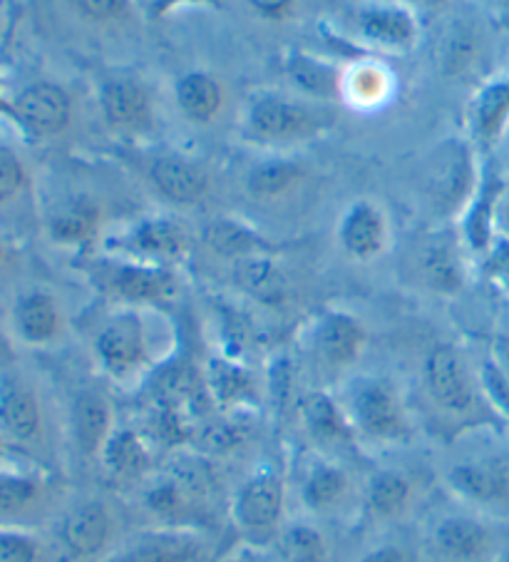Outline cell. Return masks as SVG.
<instances>
[{
	"instance_id": "cell-1",
	"label": "cell",
	"mask_w": 509,
	"mask_h": 562,
	"mask_svg": "<svg viewBox=\"0 0 509 562\" xmlns=\"http://www.w3.org/2000/svg\"><path fill=\"white\" fill-rule=\"evenodd\" d=\"M338 125L331 102H318L284 90H257L244 102L239 133L244 143L261 149L298 147L326 137Z\"/></svg>"
},
{
	"instance_id": "cell-2",
	"label": "cell",
	"mask_w": 509,
	"mask_h": 562,
	"mask_svg": "<svg viewBox=\"0 0 509 562\" xmlns=\"http://www.w3.org/2000/svg\"><path fill=\"white\" fill-rule=\"evenodd\" d=\"M483 162L485 157L477 153L467 135L440 139L422 165V192L432 212L445 220H462L479 187Z\"/></svg>"
},
{
	"instance_id": "cell-3",
	"label": "cell",
	"mask_w": 509,
	"mask_h": 562,
	"mask_svg": "<svg viewBox=\"0 0 509 562\" xmlns=\"http://www.w3.org/2000/svg\"><path fill=\"white\" fill-rule=\"evenodd\" d=\"M422 383L432 408L450 420L497 416L485 398L479 373L473 371L467 356L455 344L432 346L422 361Z\"/></svg>"
},
{
	"instance_id": "cell-4",
	"label": "cell",
	"mask_w": 509,
	"mask_h": 562,
	"mask_svg": "<svg viewBox=\"0 0 509 562\" xmlns=\"http://www.w3.org/2000/svg\"><path fill=\"white\" fill-rule=\"evenodd\" d=\"M98 110L108 130L122 137H145L157 125L155 92L135 72H108L98 82Z\"/></svg>"
},
{
	"instance_id": "cell-5",
	"label": "cell",
	"mask_w": 509,
	"mask_h": 562,
	"mask_svg": "<svg viewBox=\"0 0 509 562\" xmlns=\"http://www.w3.org/2000/svg\"><path fill=\"white\" fill-rule=\"evenodd\" d=\"M343 408L355 434L381 440V443H400L410 434L398 391L385 379H355Z\"/></svg>"
},
{
	"instance_id": "cell-6",
	"label": "cell",
	"mask_w": 509,
	"mask_h": 562,
	"mask_svg": "<svg viewBox=\"0 0 509 562\" xmlns=\"http://www.w3.org/2000/svg\"><path fill=\"white\" fill-rule=\"evenodd\" d=\"M98 286L125 306L165 304L177 294L179 281L172 267L139 259H110L95 271Z\"/></svg>"
},
{
	"instance_id": "cell-7",
	"label": "cell",
	"mask_w": 509,
	"mask_h": 562,
	"mask_svg": "<svg viewBox=\"0 0 509 562\" xmlns=\"http://www.w3.org/2000/svg\"><path fill=\"white\" fill-rule=\"evenodd\" d=\"M355 37L371 50L405 55L418 48L422 27L415 8L400 0H367L351 13Z\"/></svg>"
},
{
	"instance_id": "cell-8",
	"label": "cell",
	"mask_w": 509,
	"mask_h": 562,
	"mask_svg": "<svg viewBox=\"0 0 509 562\" xmlns=\"http://www.w3.org/2000/svg\"><path fill=\"white\" fill-rule=\"evenodd\" d=\"M286 485L281 475L263 471L251 475L234 498V522L253 546H269L284 526Z\"/></svg>"
},
{
	"instance_id": "cell-9",
	"label": "cell",
	"mask_w": 509,
	"mask_h": 562,
	"mask_svg": "<svg viewBox=\"0 0 509 562\" xmlns=\"http://www.w3.org/2000/svg\"><path fill=\"white\" fill-rule=\"evenodd\" d=\"M139 170L149 187L174 207H194L204 202L212 187L210 170L200 159L177 149H155L145 155Z\"/></svg>"
},
{
	"instance_id": "cell-10",
	"label": "cell",
	"mask_w": 509,
	"mask_h": 562,
	"mask_svg": "<svg viewBox=\"0 0 509 562\" xmlns=\"http://www.w3.org/2000/svg\"><path fill=\"white\" fill-rule=\"evenodd\" d=\"M95 356L112 379H127L149 359V336L143 314L135 306L112 314L95 336Z\"/></svg>"
},
{
	"instance_id": "cell-11",
	"label": "cell",
	"mask_w": 509,
	"mask_h": 562,
	"mask_svg": "<svg viewBox=\"0 0 509 562\" xmlns=\"http://www.w3.org/2000/svg\"><path fill=\"white\" fill-rule=\"evenodd\" d=\"M450 491L479 508L509 513V451L475 456L448 471Z\"/></svg>"
},
{
	"instance_id": "cell-12",
	"label": "cell",
	"mask_w": 509,
	"mask_h": 562,
	"mask_svg": "<svg viewBox=\"0 0 509 562\" xmlns=\"http://www.w3.org/2000/svg\"><path fill=\"white\" fill-rule=\"evenodd\" d=\"M13 125L31 137H58L72 123V98L58 82L35 80L11 98Z\"/></svg>"
},
{
	"instance_id": "cell-13",
	"label": "cell",
	"mask_w": 509,
	"mask_h": 562,
	"mask_svg": "<svg viewBox=\"0 0 509 562\" xmlns=\"http://www.w3.org/2000/svg\"><path fill=\"white\" fill-rule=\"evenodd\" d=\"M430 548L438 562H495L499 536L473 515H450L432 528Z\"/></svg>"
},
{
	"instance_id": "cell-14",
	"label": "cell",
	"mask_w": 509,
	"mask_h": 562,
	"mask_svg": "<svg viewBox=\"0 0 509 562\" xmlns=\"http://www.w3.org/2000/svg\"><path fill=\"white\" fill-rule=\"evenodd\" d=\"M509 130V75L477 86L467 105V137L483 157H493Z\"/></svg>"
},
{
	"instance_id": "cell-15",
	"label": "cell",
	"mask_w": 509,
	"mask_h": 562,
	"mask_svg": "<svg viewBox=\"0 0 509 562\" xmlns=\"http://www.w3.org/2000/svg\"><path fill=\"white\" fill-rule=\"evenodd\" d=\"M367 341L365 326L353 314L331 308L310 326V349L316 359L331 371H346L358 363Z\"/></svg>"
},
{
	"instance_id": "cell-16",
	"label": "cell",
	"mask_w": 509,
	"mask_h": 562,
	"mask_svg": "<svg viewBox=\"0 0 509 562\" xmlns=\"http://www.w3.org/2000/svg\"><path fill=\"white\" fill-rule=\"evenodd\" d=\"M115 520L102 501H84L63 515L55 530L58 546L72 560H92L108 550Z\"/></svg>"
},
{
	"instance_id": "cell-17",
	"label": "cell",
	"mask_w": 509,
	"mask_h": 562,
	"mask_svg": "<svg viewBox=\"0 0 509 562\" xmlns=\"http://www.w3.org/2000/svg\"><path fill=\"white\" fill-rule=\"evenodd\" d=\"M338 247L343 255L353 261H373L388 249L391 227L388 214L383 212L381 204L371 200H355L341 214L336 229Z\"/></svg>"
},
{
	"instance_id": "cell-18",
	"label": "cell",
	"mask_w": 509,
	"mask_h": 562,
	"mask_svg": "<svg viewBox=\"0 0 509 562\" xmlns=\"http://www.w3.org/2000/svg\"><path fill=\"white\" fill-rule=\"evenodd\" d=\"M415 274L432 294L455 296L465 286V257L450 234H430L415 251Z\"/></svg>"
},
{
	"instance_id": "cell-19",
	"label": "cell",
	"mask_w": 509,
	"mask_h": 562,
	"mask_svg": "<svg viewBox=\"0 0 509 562\" xmlns=\"http://www.w3.org/2000/svg\"><path fill=\"white\" fill-rule=\"evenodd\" d=\"M127 259L152 261V265H167L179 261L186 255V232L182 224L169 217H145L132 224L115 241Z\"/></svg>"
},
{
	"instance_id": "cell-20",
	"label": "cell",
	"mask_w": 509,
	"mask_h": 562,
	"mask_svg": "<svg viewBox=\"0 0 509 562\" xmlns=\"http://www.w3.org/2000/svg\"><path fill=\"white\" fill-rule=\"evenodd\" d=\"M505 187L507 180L497 170L493 157H485L477 192L465 214H462V241H465L470 251H475L479 257H485L497 239V210Z\"/></svg>"
},
{
	"instance_id": "cell-21",
	"label": "cell",
	"mask_w": 509,
	"mask_h": 562,
	"mask_svg": "<svg viewBox=\"0 0 509 562\" xmlns=\"http://www.w3.org/2000/svg\"><path fill=\"white\" fill-rule=\"evenodd\" d=\"M172 100L179 117L190 125H212L222 115L226 90L216 72L206 68H190L179 72L172 86Z\"/></svg>"
},
{
	"instance_id": "cell-22",
	"label": "cell",
	"mask_w": 509,
	"mask_h": 562,
	"mask_svg": "<svg viewBox=\"0 0 509 562\" xmlns=\"http://www.w3.org/2000/svg\"><path fill=\"white\" fill-rule=\"evenodd\" d=\"M43 430V408L31 383L0 376V440L33 443Z\"/></svg>"
},
{
	"instance_id": "cell-23",
	"label": "cell",
	"mask_w": 509,
	"mask_h": 562,
	"mask_svg": "<svg viewBox=\"0 0 509 562\" xmlns=\"http://www.w3.org/2000/svg\"><path fill=\"white\" fill-rule=\"evenodd\" d=\"M284 72L298 95L331 102V105H336V100H343L346 70L331 60H324L306 50H291L284 58Z\"/></svg>"
},
{
	"instance_id": "cell-24",
	"label": "cell",
	"mask_w": 509,
	"mask_h": 562,
	"mask_svg": "<svg viewBox=\"0 0 509 562\" xmlns=\"http://www.w3.org/2000/svg\"><path fill=\"white\" fill-rule=\"evenodd\" d=\"M487 58L485 35L470 21L450 23L440 43L438 68L448 80L465 82L483 70Z\"/></svg>"
},
{
	"instance_id": "cell-25",
	"label": "cell",
	"mask_w": 509,
	"mask_h": 562,
	"mask_svg": "<svg viewBox=\"0 0 509 562\" xmlns=\"http://www.w3.org/2000/svg\"><path fill=\"white\" fill-rule=\"evenodd\" d=\"M100 224V204L88 194H75L50 210L48 220H45V232L55 245L82 247L98 237Z\"/></svg>"
},
{
	"instance_id": "cell-26",
	"label": "cell",
	"mask_w": 509,
	"mask_h": 562,
	"mask_svg": "<svg viewBox=\"0 0 509 562\" xmlns=\"http://www.w3.org/2000/svg\"><path fill=\"white\" fill-rule=\"evenodd\" d=\"M13 326L18 339L27 346H48L63 331V312L58 299L45 289H31L15 299Z\"/></svg>"
},
{
	"instance_id": "cell-27",
	"label": "cell",
	"mask_w": 509,
	"mask_h": 562,
	"mask_svg": "<svg viewBox=\"0 0 509 562\" xmlns=\"http://www.w3.org/2000/svg\"><path fill=\"white\" fill-rule=\"evenodd\" d=\"M72 440L82 456H100L112 436V406L100 391H80L70 408Z\"/></svg>"
},
{
	"instance_id": "cell-28",
	"label": "cell",
	"mask_w": 509,
	"mask_h": 562,
	"mask_svg": "<svg viewBox=\"0 0 509 562\" xmlns=\"http://www.w3.org/2000/svg\"><path fill=\"white\" fill-rule=\"evenodd\" d=\"M231 279L244 294L261 306L279 308L289 302L291 284L279 261L271 255H259L249 259H239L231 265Z\"/></svg>"
},
{
	"instance_id": "cell-29",
	"label": "cell",
	"mask_w": 509,
	"mask_h": 562,
	"mask_svg": "<svg viewBox=\"0 0 509 562\" xmlns=\"http://www.w3.org/2000/svg\"><path fill=\"white\" fill-rule=\"evenodd\" d=\"M202 241L206 249L214 251L216 257L229 259L231 265L239 259L273 255V245L259 229L234 217H216L206 222L202 229Z\"/></svg>"
},
{
	"instance_id": "cell-30",
	"label": "cell",
	"mask_w": 509,
	"mask_h": 562,
	"mask_svg": "<svg viewBox=\"0 0 509 562\" xmlns=\"http://www.w3.org/2000/svg\"><path fill=\"white\" fill-rule=\"evenodd\" d=\"M110 562H206V550L190 532L165 530L139 538Z\"/></svg>"
},
{
	"instance_id": "cell-31",
	"label": "cell",
	"mask_w": 509,
	"mask_h": 562,
	"mask_svg": "<svg viewBox=\"0 0 509 562\" xmlns=\"http://www.w3.org/2000/svg\"><path fill=\"white\" fill-rule=\"evenodd\" d=\"M298 414L306 430L320 443L346 446L355 438V428L346 416V408L328 396V393L310 391L298 401Z\"/></svg>"
},
{
	"instance_id": "cell-32",
	"label": "cell",
	"mask_w": 509,
	"mask_h": 562,
	"mask_svg": "<svg viewBox=\"0 0 509 562\" xmlns=\"http://www.w3.org/2000/svg\"><path fill=\"white\" fill-rule=\"evenodd\" d=\"M306 170L304 165L294 157L286 155H269L253 162L249 167L247 177H244V187L253 196V200H279V196H286L296 190V187L304 182Z\"/></svg>"
},
{
	"instance_id": "cell-33",
	"label": "cell",
	"mask_w": 509,
	"mask_h": 562,
	"mask_svg": "<svg viewBox=\"0 0 509 562\" xmlns=\"http://www.w3.org/2000/svg\"><path fill=\"white\" fill-rule=\"evenodd\" d=\"M48 481L33 473L3 471L0 468V522L21 520L41 508L48 498Z\"/></svg>"
},
{
	"instance_id": "cell-34",
	"label": "cell",
	"mask_w": 509,
	"mask_h": 562,
	"mask_svg": "<svg viewBox=\"0 0 509 562\" xmlns=\"http://www.w3.org/2000/svg\"><path fill=\"white\" fill-rule=\"evenodd\" d=\"M412 483L398 471H381L367 481L365 508L373 518L393 520L410 508Z\"/></svg>"
},
{
	"instance_id": "cell-35",
	"label": "cell",
	"mask_w": 509,
	"mask_h": 562,
	"mask_svg": "<svg viewBox=\"0 0 509 562\" xmlns=\"http://www.w3.org/2000/svg\"><path fill=\"white\" fill-rule=\"evenodd\" d=\"M393 90L391 72L381 63L363 60L346 70L343 78V100L353 108H375L383 100H388Z\"/></svg>"
},
{
	"instance_id": "cell-36",
	"label": "cell",
	"mask_w": 509,
	"mask_h": 562,
	"mask_svg": "<svg viewBox=\"0 0 509 562\" xmlns=\"http://www.w3.org/2000/svg\"><path fill=\"white\" fill-rule=\"evenodd\" d=\"M102 463L108 473L115 477H137L149 468V451L143 440L137 438L135 430H112L110 440L102 448Z\"/></svg>"
},
{
	"instance_id": "cell-37",
	"label": "cell",
	"mask_w": 509,
	"mask_h": 562,
	"mask_svg": "<svg viewBox=\"0 0 509 562\" xmlns=\"http://www.w3.org/2000/svg\"><path fill=\"white\" fill-rule=\"evenodd\" d=\"M348 493V475L343 468L333 463H316L304 477L301 498L314 513H326L336 508Z\"/></svg>"
},
{
	"instance_id": "cell-38",
	"label": "cell",
	"mask_w": 509,
	"mask_h": 562,
	"mask_svg": "<svg viewBox=\"0 0 509 562\" xmlns=\"http://www.w3.org/2000/svg\"><path fill=\"white\" fill-rule=\"evenodd\" d=\"M276 546L281 562H331L326 538L320 536V530L306 526V522L281 528Z\"/></svg>"
},
{
	"instance_id": "cell-39",
	"label": "cell",
	"mask_w": 509,
	"mask_h": 562,
	"mask_svg": "<svg viewBox=\"0 0 509 562\" xmlns=\"http://www.w3.org/2000/svg\"><path fill=\"white\" fill-rule=\"evenodd\" d=\"M27 184V167L13 147L0 145V207L13 202Z\"/></svg>"
},
{
	"instance_id": "cell-40",
	"label": "cell",
	"mask_w": 509,
	"mask_h": 562,
	"mask_svg": "<svg viewBox=\"0 0 509 562\" xmlns=\"http://www.w3.org/2000/svg\"><path fill=\"white\" fill-rule=\"evenodd\" d=\"M479 383H483L485 398L495 414L502 420H509V379L499 371L493 359L485 361L483 369H479Z\"/></svg>"
},
{
	"instance_id": "cell-41",
	"label": "cell",
	"mask_w": 509,
	"mask_h": 562,
	"mask_svg": "<svg viewBox=\"0 0 509 562\" xmlns=\"http://www.w3.org/2000/svg\"><path fill=\"white\" fill-rule=\"evenodd\" d=\"M41 546L23 530L0 526V562H37Z\"/></svg>"
},
{
	"instance_id": "cell-42",
	"label": "cell",
	"mask_w": 509,
	"mask_h": 562,
	"mask_svg": "<svg viewBox=\"0 0 509 562\" xmlns=\"http://www.w3.org/2000/svg\"><path fill=\"white\" fill-rule=\"evenodd\" d=\"M84 21L117 23L132 13V0H72Z\"/></svg>"
},
{
	"instance_id": "cell-43",
	"label": "cell",
	"mask_w": 509,
	"mask_h": 562,
	"mask_svg": "<svg viewBox=\"0 0 509 562\" xmlns=\"http://www.w3.org/2000/svg\"><path fill=\"white\" fill-rule=\"evenodd\" d=\"M251 13L267 23H284L296 13V0H247Z\"/></svg>"
},
{
	"instance_id": "cell-44",
	"label": "cell",
	"mask_w": 509,
	"mask_h": 562,
	"mask_svg": "<svg viewBox=\"0 0 509 562\" xmlns=\"http://www.w3.org/2000/svg\"><path fill=\"white\" fill-rule=\"evenodd\" d=\"M485 261H487L489 277L509 289V239L497 237L495 245L489 247V251L485 255Z\"/></svg>"
},
{
	"instance_id": "cell-45",
	"label": "cell",
	"mask_w": 509,
	"mask_h": 562,
	"mask_svg": "<svg viewBox=\"0 0 509 562\" xmlns=\"http://www.w3.org/2000/svg\"><path fill=\"white\" fill-rule=\"evenodd\" d=\"M358 562H415V555L403 546H383L365 552Z\"/></svg>"
},
{
	"instance_id": "cell-46",
	"label": "cell",
	"mask_w": 509,
	"mask_h": 562,
	"mask_svg": "<svg viewBox=\"0 0 509 562\" xmlns=\"http://www.w3.org/2000/svg\"><path fill=\"white\" fill-rule=\"evenodd\" d=\"M497 237L509 239V182L502 192V200H499L497 210Z\"/></svg>"
},
{
	"instance_id": "cell-47",
	"label": "cell",
	"mask_w": 509,
	"mask_h": 562,
	"mask_svg": "<svg viewBox=\"0 0 509 562\" xmlns=\"http://www.w3.org/2000/svg\"><path fill=\"white\" fill-rule=\"evenodd\" d=\"M493 361L499 367V371L509 379V336H499L493 349Z\"/></svg>"
},
{
	"instance_id": "cell-48",
	"label": "cell",
	"mask_w": 509,
	"mask_h": 562,
	"mask_svg": "<svg viewBox=\"0 0 509 562\" xmlns=\"http://www.w3.org/2000/svg\"><path fill=\"white\" fill-rule=\"evenodd\" d=\"M493 5H495L497 25L509 33V0H493Z\"/></svg>"
},
{
	"instance_id": "cell-49",
	"label": "cell",
	"mask_w": 509,
	"mask_h": 562,
	"mask_svg": "<svg viewBox=\"0 0 509 562\" xmlns=\"http://www.w3.org/2000/svg\"><path fill=\"white\" fill-rule=\"evenodd\" d=\"M400 3L410 5V8H442V5H448L450 0H400Z\"/></svg>"
},
{
	"instance_id": "cell-50",
	"label": "cell",
	"mask_w": 509,
	"mask_h": 562,
	"mask_svg": "<svg viewBox=\"0 0 509 562\" xmlns=\"http://www.w3.org/2000/svg\"><path fill=\"white\" fill-rule=\"evenodd\" d=\"M0 117L11 120L13 123V105H11V100L3 98V90H0Z\"/></svg>"
},
{
	"instance_id": "cell-51",
	"label": "cell",
	"mask_w": 509,
	"mask_h": 562,
	"mask_svg": "<svg viewBox=\"0 0 509 562\" xmlns=\"http://www.w3.org/2000/svg\"><path fill=\"white\" fill-rule=\"evenodd\" d=\"M177 3H182V0H152V8L155 11H167V8H172Z\"/></svg>"
},
{
	"instance_id": "cell-52",
	"label": "cell",
	"mask_w": 509,
	"mask_h": 562,
	"mask_svg": "<svg viewBox=\"0 0 509 562\" xmlns=\"http://www.w3.org/2000/svg\"><path fill=\"white\" fill-rule=\"evenodd\" d=\"M3 259H5V245L0 241V265H3Z\"/></svg>"
},
{
	"instance_id": "cell-53",
	"label": "cell",
	"mask_w": 509,
	"mask_h": 562,
	"mask_svg": "<svg viewBox=\"0 0 509 562\" xmlns=\"http://www.w3.org/2000/svg\"><path fill=\"white\" fill-rule=\"evenodd\" d=\"M3 446H5V443H3V440H0V458H3Z\"/></svg>"
}]
</instances>
